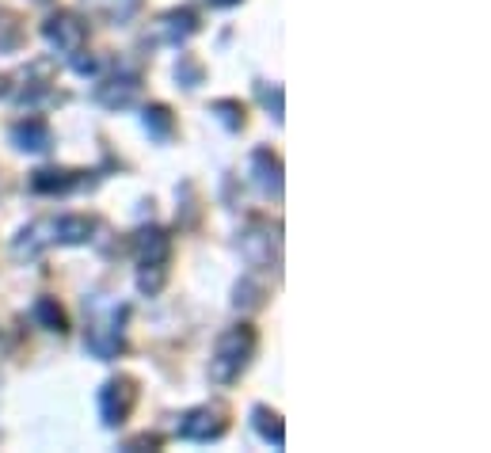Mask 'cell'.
Listing matches in <instances>:
<instances>
[{"label": "cell", "mask_w": 491, "mask_h": 453, "mask_svg": "<svg viewBox=\"0 0 491 453\" xmlns=\"http://www.w3.org/2000/svg\"><path fill=\"white\" fill-rule=\"evenodd\" d=\"M256 355V332L241 324V328H233L229 335H221L217 343V355H214V366H209V374L217 381H233L236 374L248 366V358Z\"/></svg>", "instance_id": "cell-1"}, {"label": "cell", "mask_w": 491, "mask_h": 453, "mask_svg": "<svg viewBox=\"0 0 491 453\" xmlns=\"http://www.w3.org/2000/svg\"><path fill=\"white\" fill-rule=\"evenodd\" d=\"M229 427V419H225V408H199L194 416H187L184 423V434L187 438H217V434H225Z\"/></svg>", "instance_id": "cell-2"}, {"label": "cell", "mask_w": 491, "mask_h": 453, "mask_svg": "<svg viewBox=\"0 0 491 453\" xmlns=\"http://www.w3.org/2000/svg\"><path fill=\"white\" fill-rule=\"evenodd\" d=\"M134 400H137L134 381H110L107 392H103V416H107V423H122L126 416H130Z\"/></svg>", "instance_id": "cell-3"}, {"label": "cell", "mask_w": 491, "mask_h": 453, "mask_svg": "<svg viewBox=\"0 0 491 453\" xmlns=\"http://www.w3.org/2000/svg\"><path fill=\"white\" fill-rule=\"evenodd\" d=\"M46 35H50V42H53V46H61V50H77L80 42H84V23H77L73 16L50 20Z\"/></svg>", "instance_id": "cell-4"}, {"label": "cell", "mask_w": 491, "mask_h": 453, "mask_svg": "<svg viewBox=\"0 0 491 453\" xmlns=\"http://www.w3.org/2000/svg\"><path fill=\"white\" fill-rule=\"evenodd\" d=\"M256 416H259V431H263L266 438H271V434H274V446H282V423H278V416H274V412H271V416H266V412H263V408H259V412H256Z\"/></svg>", "instance_id": "cell-5"}, {"label": "cell", "mask_w": 491, "mask_h": 453, "mask_svg": "<svg viewBox=\"0 0 491 453\" xmlns=\"http://www.w3.org/2000/svg\"><path fill=\"white\" fill-rule=\"evenodd\" d=\"M145 122H152V130H160V134H164V130H168V122H172V119H168V111H164V107H152L149 115H145Z\"/></svg>", "instance_id": "cell-6"}]
</instances>
